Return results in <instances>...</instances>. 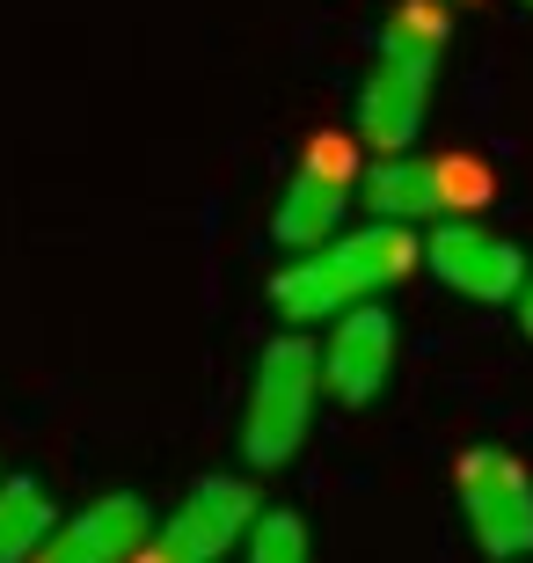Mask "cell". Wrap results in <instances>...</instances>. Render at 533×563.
<instances>
[{
	"mask_svg": "<svg viewBox=\"0 0 533 563\" xmlns=\"http://www.w3.org/2000/svg\"><path fill=\"white\" fill-rule=\"evenodd\" d=\"M146 542H154V512H146V498L110 490V498L81 505L74 520L52 527L30 563H132Z\"/></svg>",
	"mask_w": 533,
	"mask_h": 563,
	"instance_id": "10",
	"label": "cell"
},
{
	"mask_svg": "<svg viewBox=\"0 0 533 563\" xmlns=\"http://www.w3.org/2000/svg\"><path fill=\"white\" fill-rule=\"evenodd\" d=\"M446 0H402L380 30V52H373L366 81H358V140L373 154H402L417 146L431 118V81H438V59H446Z\"/></svg>",
	"mask_w": 533,
	"mask_h": 563,
	"instance_id": "2",
	"label": "cell"
},
{
	"mask_svg": "<svg viewBox=\"0 0 533 563\" xmlns=\"http://www.w3.org/2000/svg\"><path fill=\"white\" fill-rule=\"evenodd\" d=\"M512 308H519V330H526V344H533V272H526V286H519Z\"/></svg>",
	"mask_w": 533,
	"mask_h": 563,
	"instance_id": "13",
	"label": "cell"
},
{
	"mask_svg": "<svg viewBox=\"0 0 533 563\" xmlns=\"http://www.w3.org/2000/svg\"><path fill=\"white\" fill-rule=\"evenodd\" d=\"M526 8H533V0H526Z\"/></svg>",
	"mask_w": 533,
	"mask_h": 563,
	"instance_id": "15",
	"label": "cell"
},
{
	"mask_svg": "<svg viewBox=\"0 0 533 563\" xmlns=\"http://www.w3.org/2000/svg\"><path fill=\"white\" fill-rule=\"evenodd\" d=\"M358 206L373 220H395V228H438V220H482L490 206V168L468 162V154H373L358 168Z\"/></svg>",
	"mask_w": 533,
	"mask_h": 563,
	"instance_id": "3",
	"label": "cell"
},
{
	"mask_svg": "<svg viewBox=\"0 0 533 563\" xmlns=\"http://www.w3.org/2000/svg\"><path fill=\"white\" fill-rule=\"evenodd\" d=\"M358 198V146L344 132H314L300 146V168L286 176V198L270 212V234H278V250H314L329 234H344V212Z\"/></svg>",
	"mask_w": 533,
	"mask_h": 563,
	"instance_id": "6",
	"label": "cell"
},
{
	"mask_svg": "<svg viewBox=\"0 0 533 563\" xmlns=\"http://www.w3.org/2000/svg\"><path fill=\"white\" fill-rule=\"evenodd\" d=\"M256 490H248L242 476H206V483H190L184 505L168 512L162 527V556L168 563H220L226 549H242V534L256 527Z\"/></svg>",
	"mask_w": 533,
	"mask_h": 563,
	"instance_id": "8",
	"label": "cell"
},
{
	"mask_svg": "<svg viewBox=\"0 0 533 563\" xmlns=\"http://www.w3.org/2000/svg\"><path fill=\"white\" fill-rule=\"evenodd\" d=\"M395 374V314L380 300H358L329 322V344H322V396H336L344 410L373 402Z\"/></svg>",
	"mask_w": 533,
	"mask_h": 563,
	"instance_id": "9",
	"label": "cell"
},
{
	"mask_svg": "<svg viewBox=\"0 0 533 563\" xmlns=\"http://www.w3.org/2000/svg\"><path fill=\"white\" fill-rule=\"evenodd\" d=\"M424 272L446 292L475 300V308H504L526 286V250H519L512 234L482 228V220H438L424 234Z\"/></svg>",
	"mask_w": 533,
	"mask_h": 563,
	"instance_id": "7",
	"label": "cell"
},
{
	"mask_svg": "<svg viewBox=\"0 0 533 563\" xmlns=\"http://www.w3.org/2000/svg\"><path fill=\"white\" fill-rule=\"evenodd\" d=\"M460 490V520H468L475 549L490 563H519L533 556V468L504 446H468L453 468Z\"/></svg>",
	"mask_w": 533,
	"mask_h": 563,
	"instance_id": "5",
	"label": "cell"
},
{
	"mask_svg": "<svg viewBox=\"0 0 533 563\" xmlns=\"http://www.w3.org/2000/svg\"><path fill=\"white\" fill-rule=\"evenodd\" d=\"M242 563H314V534L300 512H256V527L242 534Z\"/></svg>",
	"mask_w": 533,
	"mask_h": 563,
	"instance_id": "12",
	"label": "cell"
},
{
	"mask_svg": "<svg viewBox=\"0 0 533 563\" xmlns=\"http://www.w3.org/2000/svg\"><path fill=\"white\" fill-rule=\"evenodd\" d=\"M424 264L417 250V228H395V220H366V228H344L300 250L286 272L270 278V308L286 314V322H336L344 308L358 300H380L388 286Z\"/></svg>",
	"mask_w": 533,
	"mask_h": 563,
	"instance_id": "1",
	"label": "cell"
},
{
	"mask_svg": "<svg viewBox=\"0 0 533 563\" xmlns=\"http://www.w3.org/2000/svg\"><path fill=\"white\" fill-rule=\"evenodd\" d=\"M52 527H59V512L37 476H0V563H30Z\"/></svg>",
	"mask_w": 533,
	"mask_h": 563,
	"instance_id": "11",
	"label": "cell"
},
{
	"mask_svg": "<svg viewBox=\"0 0 533 563\" xmlns=\"http://www.w3.org/2000/svg\"><path fill=\"white\" fill-rule=\"evenodd\" d=\"M446 8H453V0H446Z\"/></svg>",
	"mask_w": 533,
	"mask_h": 563,
	"instance_id": "14",
	"label": "cell"
},
{
	"mask_svg": "<svg viewBox=\"0 0 533 563\" xmlns=\"http://www.w3.org/2000/svg\"><path fill=\"white\" fill-rule=\"evenodd\" d=\"M322 410V344H308V330L270 336L248 380V410H242V454L256 468H286L314 432Z\"/></svg>",
	"mask_w": 533,
	"mask_h": 563,
	"instance_id": "4",
	"label": "cell"
}]
</instances>
